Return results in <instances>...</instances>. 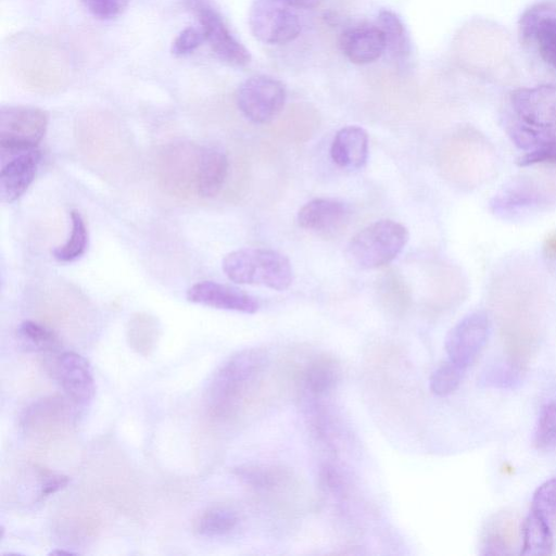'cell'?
<instances>
[{"instance_id": "2", "label": "cell", "mask_w": 556, "mask_h": 556, "mask_svg": "<svg viewBox=\"0 0 556 556\" xmlns=\"http://www.w3.org/2000/svg\"><path fill=\"white\" fill-rule=\"evenodd\" d=\"M222 268L229 280L239 285L283 291L293 281L291 262L271 249L243 248L231 251L224 256Z\"/></svg>"}, {"instance_id": "35", "label": "cell", "mask_w": 556, "mask_h": 556, "mask_svg": "<svg viewBox=\"0 0 556 556\" xmlns=\"http://www.w3.org/2000/svg\"><path fill=\"white\" fill-rule=\"evenodd\" d=\"M49 555H65V556H70V555H76V553L74 552H71V551H65V549H60V548H56V549H53L49 553Z\"/></svg>"}, {"instance_id": "30", "label": "cell", "mask_w": 556, "mask_h": 556, "mask_svg": "<svg viewBox=\"0 0 556 556\" xmlns=\"http://www.w3.org/2000/svg\"><path fill=\"white\" fill-rule=\"evenodd\" d=\"M88 12L99 20H112L127 8L128 0H81Z\"/></svg>"}, {"instance_id": "8", "label": "cell", "mask_w": 556, "mask_h": 556, "mask_svg": "<svg viewBox=\"0 0 556 556\" xmlns=\"http://www.w3.org/2000/svg\"><path fill=\"white\" fill-rule=\"evenodd\" d=\"M518 29L521 42H534L541 59L556 70V0H543L528 8L520 16Z\"/></svg>"}, {"instance_id": "18", "label": "cell", "mask_w": 556, "mask_h": 556, "mask_svg": "<svg viewBox=\"0 0 556 556\" xmlns=\"http://www.w3.org/2000/svg\"><path fill=\"white\" fill-rule=\"evenodd\" d=\"M522 548L520 553L527 556L549 555L553 552L554 540L548 518L530 509L522 528Z\"/></svg>"}, {"instance_id": "24", "label": "cell", "mask_w": 556, "mask_h": 556, "mask_svg": "<svg viewBox=\"0 0 556 556\" xmlns=\"http://www.w3.org/2000/svg\"><path fill=\"white\" fill-rule=\"evenodd\" d=\"M159 325L154 317L138 313L129 319L127 337L129 345L142 355L149 354L159 338Z\"/></svg>"}, {"instance_id": "27", "label": "cell", "mask_w": 556, "mask_h": 556, "mask_svg": "<svg viewBox=\"0 0 556 556\" xmlns=\"http://www.w3.org/2000/svg\"><path fill=\"white\" fill-rule=\"evenodd\" d=\"M534 445L541 451L556 448V401L545 404L539 414Z\"/></svg>"}, {"instance_id": "32", "label": "cell", "mask_w": 556, "mask_h": 556, "mask_svg": "<svg viewBox=\"0 0 556 556\" xmlns=\"http://www.w3.org/2000/svg\"><path fill=\"white\" fill-rule=\"evenodd\" d=\"M70 482L68 477L59 473H49L43 477L40 484L39 496L48 497L65 488Z\"/></svg>"}, {"instance_id": "29", "label": "cell", "mask_w": 556, "mask_h": 556, "mask_svg": "<svg viewBox=\"0 0 556 556\" xmlns=\"http://www.w3.org/2000/svg\"><path fill=\"white\" fill-rule=\"evenodd\" d=\"M203 42H205V36L202 28L189 26L184 28L173 40L170 51L177 56L188 55Z\"/></svg>"}, {"instance_id": "15", "label": "cell", "mask_w": 556, "mask_h": 556, "mask_svg": "<svg viewBox=\"0 0 556 556\" xmlns=\"http://www.w3.org/2000/svg\"><path fill=\"white\" fill-rule=\"evenodd\" d=\"M350 210L342 201L316 198L305 203L298 212L300 227L314 232H332L348 222Z\"/></svg>"}, {"instance_id": "5", "label": "cell", "mask_w": 556, "mask_h": 556, "mask_svg": "<svg viewBox=\"0 0 556 556\" xmlns=\"http://www.w3.org/2000/svg\"><path fill=\"white\" fill-rule=\"evenodd\" d=\"M192 12L214 54L231 66L244 67L251 62L249 50L235 37L220 13L207 0H184Z\"/></svg>"}, {"instance_id": "12", "label": "cell", "mask_w": 556, "mask_h": 556, "mask_svg": "<svg viewBox=\"0 0 556 556\" xmlns=\"http://www.w3.org/2000/svg\"><path fill=\"white\" fill-rule=\"evenodd\" d=\"M189 302L217 309L254 314L260 302L253 295L236 287L203 280L193 283L186 293Z\"/></svg>"}, {"instance_id": "16", "label": "cell", "mask_w": 556, "mask_h": 556, "mask_svg": "<svg viewBox=\"0 0 556 556\" xmlns=\"http://www.w3.org/2000/svg\"><path fill=\"white\" fill-rule=\"evenodd\" d=\"M368 135L356 125L339 129L330 146V156L333 163L346 169L364 167L368 159Z\"/></svg>"}, {"instance_id": "3", "label": "cell", "mask_w": 556, "mask_h": 556, "mask_svg": "<svg viewBox=\"0 0 556 556\" xmlns=\"http://www.w3.org/2000/svg\"><path fill=\"white\" fill-rule=\"evenodd\" d=\"M409 239L407 228L392 219L376 220L349 241L345 256L358 269H374L395 260Z\"/></svg>"}, {"instance_id": "7", "label": "cell", "mask_w": 556, "mask_h": 556, "mask_svg": "<svg viewBox=\"0 0 556 556\" xmlns=\"http://www.w3.org/2000/svg\"><path fill=\"white\" fill-rule=\"evenodd\" d=\"M287 92L285 85L270 76H252L240 84L236 102L240 112L255 124H266L282 111Z\"/></svg>"}, {"instance_id": "25", "label": "cell", "mask_w": 556, "mask_h": 556, "mask_svg": "<svg viewBox=\"0 0 556 556\" xmlns=\"http://www.w3.org/2000/svg\"><path fill=\"white\" fill-rule=\"evenodd\" d=\"M17 337L23 345L31 351H52L59 345L56 334L47 326L24 320L17 328Z\"/></svg>"}, {"instance_id": "10", "label": "cell", "mask_w": 556, "mask_h": 556, "mask_svg": "<svg viewBox=\"0 0 556 556\" xmlns=\"http://www.w3.org/2000/svg\"><path fill=\"white\" fill-rule=\"evenodd\" d=\"M0 153V198L3 203H13L33 184L40 164L41 153L38 148Z\"/></svg>"}, {"instance_id": "31", "label": "cell", "mask_w": 556, "mask_h": 556, "mask_svg": "<svg viewBox=\"0 0 556 556\" xmlns=\"http://www.w3.org/2000/svg\"><path fill=\"white\" fill-rule=\"evenodd\" d=\"M235 473L244 483L254 488H266L273 483L274 478L268 470L252 465L237 467Z\"/></svg>"}, {"instance_id": "28", "label": "cell", "mask_w": 556, "mask_h": 556, "mask_svg": "<svg viewBox=\"0 0 556 556\" xmlns=\"http://www.w3.org/2000/svg\"><path fill=\"white\" fill-rule=\"evenodd\" d=\"M531 509L549 518L556 513V478L543 482L534 491Z\"/></svg>"}, {"instance_id": "14", "label": "cell", "mask_w": 556, "mask_h": 556, "mask_svg": "<svg viewBox=\"0 0 556 556\" xmlns=\"http://www.w3.org/2000/svg\"><path fill=\"white\" fill-rule=\"evenodd\" d=\"M339 47L350 62L363 65L372 63L382 55L386 39L377 25H358L341 33Z\"/></svg>"}, {"instance_id": "19", "label": "cell", "mask_w": 556, "mask_h": 556, "mask_svg": "<svg viewBox=\"0 0 556 556\" xmlns=\"http://www.w3.org/2000/svg\"><path fill=\"white\" fill-rule=\"evenodd\" d=\"M377 26L383 33L386 49L396 60L405 61L412 52V42L401 17L390 10H381L377 17Z\"/></svg>"}, {"instance_id": "1", "label": "cell", "mask_w": 556, "mask_h": 556, "mask_svg": "<svg viewBox=\"0 0 556 556\" xmlns=\"http://www.w3.org/2000/svg\"><path fill=\"white\" fill-rule=\"evenodd\" d=\"M265 362V352L256 348L244 349L226 359L208 384L207 402L211 413L218 417L233 413L258 379Z\"/></svg>"}, {"instance_id": "22", "label": "cell", "mask_w": 556, "mask_h": 556, "mask_svg": "<svg viewBox=\"0 0 556 556\" xmlns=\"http://www.w3.org/2000/svg\"><path fill=\"white\" fill-rule=\"evenodd\" d=\"M70 217L71 232L67 240L52 251V256L60 263L80 258L88 247V230L84 217L77 210H72Z\"/></svg>"}, {"instance_id": "20", "label": "cell", "mask_w": 556, "mask_h": 556, "mask_svg": "<svg viewBox=\"0 0 556 556\" xmlns=\"http://www.w3.org/2000/svg\"><path fill=\"white\" fill-rule=\"evenodd\" d=\"M239 522L237 513L226 506H212L195 519L193 529L200 536L214 538L231 532Z\"/></svg>"}, {"instance_id": "11", "label": "cell", "mask_w": 556, "mask_h": 556, "mask_svg": "<svg viewBox=\"0 0 556 556\" xmlns=\"http://www.w3.org/2000/svg\"><path fill=\"white\" fill-rule=\"evenodd\" d=\"M510 103L518 119L539 128L556 127V86L540 85L511 92Z\"/></svg>"}, {"instance_id": "23", "label": "cell", "mask_w": 556, "mask_h": 556, "mask_svg": "<svg viewBox=\"0 0 556 556\" xmlns=\"http://www.w3.org/2000/svg\"><path fill=\"white\" fill-rule=\"evenodd\" d=\"M339 374V366L332 357H317L309 364L305 374L307 391L315 396L325 395L333 389Z\"/></svg>"}, {"instance_id": "33", "label": "cell", "mask_w": 556, "mask_h": 556, "mask_svg": "<svg viewBox=\"0 0 556 556\" xmlns=\"http://www.w3.org/2000/svg\"><path fill=\"white\" fill-rule=\"evenodd\" d=\"M288 4L298 9H314L319 7L324 0H283Z\"/></svg>"}, {"instance_id": "9", "label": "cell", "mask_w": 556, "mask_h": 556, "mask_svg": "<svg viewBox=\"0 0 556 556\" xmlns=\"http://www.w3.org/2000/svg\"><path fill=\"white\" fill-rule=\"evenodd\" d=\"M489 333L490 321L484 312L466 315L446 334L444 348L448 359L466 369L480 354Z\"/></svg>"}, {"instance_id": "17", "label": "cell", "mask_w": 556, "mask_h": 556, "mask_svg": "<svg viewBox=\"0 0 556 556\" xmlns=\"http://www.w3.org/2000/svg\"><path fill=\"white\" fill-rule=\"evenodd\" d=\"M229 172L227 155L219 149L205 147L199 150L195 192L201 198H213L223 189Z\"/></svg>"}, {"instance_id": "26", "label": "cell", "mask_w": 556, "mask_h": 556, "mask_svg": "<svg viewBox=\"0 0 556 556\" xmlns=\"http://www.w3.org/2000/svg\"><path fill=\"white\" fill-rule=\"evenodd\" d=\"M465 368L447 359L440 364L431 374L429 387L433 394L446 396L459 386Z\"/></svg>"}, {"instance_id": "6", "label": "cell", "mask_w": 556, "mask_h": 556, "mask_svg": "<svg viewBox=\"0 0 556 556\" xmlns=\"http://www.w3.org/2000/svg\"><path fill=\"white\" fill-rule=\"evenodd\" d=\"M253 36L266 45H285L301 33L299 15L283 0H254L249 12Z\"/></svg>"}, {"instance_id": "21", "label": "cell", "mask_w": 556, "mask_h": 556, "mask_svg": "<svg viewBox=\"0 0 556 556\" xmlns=\"http://www.w3.org/2000/svg\"><path fill=\"white\" fill-rule=\"evenodd\" d=\"M538 202L539 194L533 187L523 182H513L494 195L491 207L498 214H511Z\"/></svg>"}, {"instance_id": "34", "label": "cell", "mask_w": 556, "mask_h": 556, "mask_svg": "<svg viewBox=\"0 0 556 556\" xmlns=\"http://www.w3.org/2000/svg\"><path fill=\"white\" fill-rule=\"evenodd\" d=\"M544 249H545L546 255H548V257H553V258L556 257V233L549 236L546 239Z\"/></svg>"}, {"instance_id": "4", "label": "cell", "mask_w": 556, "mask_h": 556, "mask_svg": "<svg viewBox=\"0 0 556 556\" xmlns=\"http://www.w3.org/2000/svg\"><path fill=\"white\" fill-rule=\"evenodd\" d=\"M49 125L47 111L29 105L0 109V152L38 148Z\"/></svg>"}, {"instance_id": "13", "label": "cell", "mask_w": 556, "mask_h": 556, "mask_svg": "<svg viewBox=\"0 0 556 556\" xmlns=\"http://www.w3.org/2000/svg\"><path fill=\"white\" fill-rule=\"evenodd\" d=\"M54 372L61 388L75 404L87 405L92 401L94 378L84 356L72 351L61 353L55 359Z\"/></svg>"}]
</instances>
